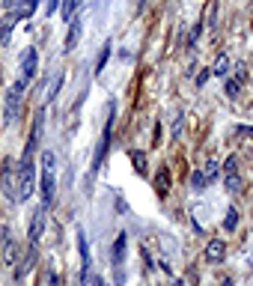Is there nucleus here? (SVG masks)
<instances>
[{"label":"nucleus","instance_id":"nucleus-1","mask_svg":"<svg viewBox=\"0 0 253 286\" xmlns=\"http://www.w3.org/2000/svg\"><path fill=\"white\" fill-rule=\"evenodd\" d=\"M24 90H27V81H15L9 90H6V101H3V122L6 125H15L18 116H21V101H24Z\"/></svg>","mask_w":253,"mask_h":286},{"label":"nucleus","instance_id":"nucleus-2","mask_svg":"<svg viewBox=\"0 0 253 286\" xmlns=\"http://www.w3.org/2000/svg\"><path fill=\"white\" fill-rule=\"evenodd\" d=\"M110 131H113V104H107V119H104V131H101V140H98V149L92 155V170H89V179L101 170V161L107 155V146H110Z\"/></svg>","mask_w":253,"mask_h":286},{"label":"nucleus","instance_id":"nucleus-3","mask_svg":"<svg viewBox=\"0 0 253 286\" xmlns=\"http://www.w3.org/2000/svg\"><path fill=\"white\" fill-rule=\"evenodd\" d=\"M33 185H36L33 158H21V167H18V200H27L33 194Z\"/></svg>","mask_w":253,"mask_h":286},{"label":"nucleus","instance_id":"nucleus-4","mask_svg":"<svg viewBox=\"0 0 253 286\" xmlns=\"http://www.w3.org/2000/svg\"><path fill=\"white\" fill-rule=\"evenodd\" d=\"M42 125H45V110H36V116H33V131H30L24 158H33V152L39 149V143H42Z\"/></svg>","mask_w":253,"mask_h":286},{"label":"nucleus","instance_id":"nucleus-5","mask_svg":"<svg viewBox=\"0 0 253 286\" xmlns=\"http://www.w3.org/2000/svg\"><path fill=\"white\" fill-rule=\"evenodd\" d=\"M3 194H6L12 203L18 200V167H15L12 161L3 164Z\"/></svg>","mask_w":253,"mask_h":286},{"label":"nucleus","instance_id":"nucleus-6","mask_svg":"<svg viewBox=\"0 0 253 286\" xmlns=\"http://www.w3.org/2000/svg\"><path fill=\"white\" fill-rule=\"evenodd\" d=\"M36 69H39V54H36V48H24V54H21V81H33L36 78Z\"/></svg>","mask_w":253,"mask_h":286},{"label":"nucleus","instance_id":"nucleus-7","mask_svg":"<svg viewBox=\"0 0 253 286\" xmlns=\"http://www.w3.org/2000/svg\"><path fill=\"white\" fill-rule=\"evenodd\" d=\"M78 254H81V286H86L92 260H89V245H86V236H84V230H78Z\"/></svg>","mask_w":253,"mask_h":286},{"label":"nucleus","instance_id":"nucleus-8","mask_svg":"<svg viewBox=\"0 0 253 286\" xmlns=\"http://www.w3.org/2000/svg\"><path fill=\"white\" fill-rule=\"evenodd\" d=\"M39 188H42V206L48 209L54 203V191H57V179H54V170L42 167V179H39Z\"/></svg>","mask_w":253,"mask_h":286},{"label":"nucleus","instance_id":"nucleus-9","mask_svg":"<svg viewBox=\"0 0 253 286\" xmlns=\"http://www.w3.org/2000/svg\"><path fill=\"white\" fill-rule=\"evenodd\" d=\"M206 263H212V266H218V263H224L227 260V245L221 242V239H215V242H209L206 245Z\"/></svg>","mask_w":253,"mask_h":286},{"label":"nucleus","instance_id":"nucleus-10","mask_svg":"<svg viewBox=\"0 0 253 286\" xmlns=\"http://www.w3.org/2000/svg\"><path fill=\"white\" fill-rule=\"evenodd\" d=\"M42 230H45V206H39L36 212H33V221H30V245H36L39 239H42Z\"/></svg>","mask_w":253,"mask_h":286},{"label":"nucleus","instance_id":"nucleus-11","mask_svg":"<svg viewBox=\"0 0 253 286\" xmlns=\"http://www.w3.org/2000/svg\"><path fill=\"white\" fill-rule=\"evenodd\" d=\"M69 24H72V27H69V33H66V51L78 48V39H81V27H84V18H81V15H75Z\"/></svg>","mask_w":253,"mask_h":286},{"label":"nucleus","instance_id":"nucleus-12","mask_svg":"<svg viewBox=\"0 0 253 286\" xmlns=\"http://www.w3.org/2000/svg\"><path fill=\"white\" fill-rule=\"evenodd\" d=\"M15 263H18V242L6 239L3 242V266H15Z\"/></svg>","mask_w":253,"mask_h":286},{"label":"nucleus","instance_id":"nucleus-13","mask_svg":"<svg viewBox=\"0 0 253 286\" xmlns=\"http://www.w3.org/2000/svg\"><path fill=\"white\" fill-rule=\"evenodd\" d=\"M36 257H39V251H36V245H30V251H27V257L21 260V269L15 272V281H21L30 269H33V263H36Z\"/></svg>","mask_w":253,"mask_h":286},{"label":"nucleus","instance_id":"nucleus-14","mask_svg":"<svg viewBox=\"0 0 253 286\" xmlns=\"http://www.w3.org/2000/svg\"><path fill=\"white\" fill-rule=\"evenodd\" d=\"M36 6H39V0H18V6H15V18H30L33 12H36Z\"/></svg>","mask_w":253,"mask_h":286},{"label":"nucleus","instance_id":"nucleus-15","mask_svg":"<svg viewBox=\"0 0 253 286\" xmlns=\"http://www.w3.org/2000/svg\"><path fill=\"white\" fill-rule=\"evenodd\" d=\"M125 260V233H119V239L113 242V266H122Z\"/></svg>","mask_w":253,"mask_h":286},{"label":"nucleus","instance_id":"nucleus-16","mask_svg":"<svg viewBox=\"0 0 253 286\" xmlns=\"http://www.w3.org/2000/svg\"><path fill=\"white\" fill-rule=\"evenodd\" d=\"M63 78H66L63 72H57V75H54V81H51V87H48V95H45L48 101H54V98H57V93H60V87H63Z\"/></svg>","mask_w":253,"mask_h":286},{"label":"nucleus","instance_id":"nucleus-17","mask_svg":"<svg viewBox=\"0 0 253 286\" xmlns=\"http://www.w3.org/2000/svg\"><path fill=\"white\" fill-rule=\"evenodd\" d=\"M12 21H15V15H9V18L0 24V45H9V36H12Z\"/></svg>","mask_w":253,"mask_h":286},{"label":"nucleus","instance_id":"nucleus-18","mask_svg":"<svg viewBox=\"0 0 253 286\" xmlns=\"http://www.w3.org/2000/svg\"><path fill=\"white\" fill-rule=\"evenodd\" d=\"M212 72H215V75H221V78H224V75H227V72H230V57H227V54H221V57H218V60H215V66H212Z\"/></svg>","mask_w":253,"mask_h":286},{"label":"nucleus","instance_id":"nucleus-19","mask_svg":"<svg viewBox=\"0 0 253 286\" xmlns=\"http://www.w3.org/2000/svg\"><path fill=\"white\" fill-rule=\"evenodd\" d=\"M78 9H81V0H63V18L66 21H72Z\"/></svg>","mask_w":253,"mask_h":286},{"label":"nucleus","instance_id":"nucleus-20","mask_svg":"<svg viewBox=\"0 0 253 286\" xmlns=\"http://www.w3.org/2000/svg\"><path fill=\"white\" fill-rule=\"evenodd\" d=\"M203 173H206V182H215V179L221 176V164H218V161H209Z\"/></svg>","mask_w":253,"mask_h":286},{"label":"nucleus","instance_id":"nucleus-21","mask_svg":"<svg viewBox=\"0 0 253 286\" xmlns=\"http://www.w3.org/2000/svg\"><path fill=\"white\" fill-rule=\"evenodd\" d=\"M236 224H239V212L230 206V209H227V221H224V230H227V233H233V230H236Z\"/></svg>","mask_w":253,"mask_h":286},{"label":"nucleus","instance_id":"nucleus-22","mask_svg":"<svg viewBox=\"0 0 253 286\" xmlns=\"http://www.w3.org/2000/svg\"><path fill=\"white\" fill-rule=\"evenodd\" d=\"M107 57H110V42H104V48H101V57H98V63H95V75H98V72H104Z\"/></svg>","mask_w":253,"mask_h":286},{"label":"nucleus","instance_id":"nucleus-23","mask_svg":"<svg viewBox=\"0 0 253 286\" xmlns=\"http://www.w3.org/2000/svg\"><path fill=\"white\" fill-rule=\"evenodd\" d=\"M191 185H194L197 191H203V188L209 185V182H206V173H203V170H194V173H191Z\"/></svg>","mask_w":253,"mask_h":286},{"label":"nucleus","instance_id":"nucleus-24","mask_svg":"<svg viewBox=\"0 0 253 286\" xmlns=\"http://www.w3.org/2000/svg\"><path fill=\"white\" fill-rule=\"evenodd\" d=\"M242 188V179H239V173H227V191L230 194H236Z\"/></svg>","mask_w":253,"mask_h":286},{"label":"nucleus","instance_id":"nucleus-25","mask_svg":"<svg viewBox=\"0 0 253 286\" xmlns=\"http://www.w3.org/2000/svg\"><path fill=\"white\" fill-rule=\"evenodd\" d=\"M239 90H242V84H239V81H227V95H230V98H236V95H239Z\"/></svg>","mask_w":253,"mask_h":286},{"label":"nucleus","instance_id":"nucleus-26","mask_svg":"<svg viewBox=\"0 0 253 286\" xmlns=\"http://www.w3.org/2000/svg\"><path fill=\"white\" fill-rule=\"evenodd\" d=\"M236 81H239V84H245V81H248V69H245L242 63L236 66Z\"/></svg>","mask_w":253,"mask_h":286},{"label":"nucleus","instance_id":"nucleus-27","mask_svg":"<svg viewBox=\"0 0 253 286\" xmlns=\"http://www.w3.org/2000/svg\"><path fill=\"white\" fill-rule=\"evenodd\" d=\"M236 164H239V158H236V155H230V158H227V167H224V170H227V173H236V170H239Z\"/></svg>","mask_w":253,"mask_h":286},{"label":"nucleus","instance_id":"nucleus-28","mask_svg":"<svg viewBox=\"0 0 253 286\" xmlns=\"http://www.w3.org/2000/svg\"><path fill=\"white\" fill-rule=\"evenodd\" d=\"M57 6H60V0H48V3H45V12H48V15H51V12H54V9H57Z\"/></svg>","mask_w":253,"mask_h":286},{"label":"nucleus","instance_id":"nucleus-29","mask_svg":"<svg viewBox=\"0 0 253 286\" xmlns=\"http://www.w3.org/2000/svg\"><path fill=\"white\" fill-rule=\"evenodd\" d=\"M239 134H242V137H253V128H248V125H239Z\"/></svg>","mask_w":253,"mask_h":286},{"label":"nucleus","instance_id":"nucleus-30","mask_svg":"<svg viewBox=\"0 0 253 286\" xmlns=\"http://www.w3.org/2000/svg\"><path fill=\"white\" fill-rule=\"evenodd\" d=\"M179 131H182V113H179L176 122H173V134H179Z\"/></svg>","mask_w":253,"mask_h":286},{"label":"nucleus","instance_id":"nucleus-31","mask_svg":"<svg viewBox=\"0 0 253 286\" xmlns=\"http://www.w3.org/2000/svg\"><path fill=\"white\" fill-rule=\"evenodd\" d=\"M60 284V278H57V272H51V275H48V286H57Z\"/></svg>","mask_w":253,"mask_h":286},{"label":"nucleus","instance_id":"nucleus-32","mask_svg":"<svg viewBox=\"0 0 253 286\" xmlns=\"http://www.w3.org/2000/svg\"><path fill=\"white\" fill-rule=\"evenodd\" d=\"M95 286H110V284H104V281H101V278H95Z\"/></svg>","mask_w":253,"mask_h":286},{"label":"nucleus","instance_id":"nucleus-33","mask_svg":"<svg viewBox=\"0 0 253 286\" xmlns=\"http://www.w3.org/2000/svg\"><path fill=\"white\" fill-rule=\"evenodd\" d=\"M173 286H182V281H176V284H173Z\"/></svg>","mask_w":253,"mask_h":286},{"label":"nucleus","instance_id":"nucleus-34","mask_svg":"<svg viewBox=\"0 0 253 286\" xmlns=\"http://www.w3.org/2000/svg\"><path fill=\"white\" fill-rule=\"evenodd\" d=\"M224 286H233V284H230V281H227V284H224Z\"/></svg>","mask_w":253,"mask_h":286},{"label":"nucleus","instance_id":"nucleus-35","mask_svg":"<svg viewBox=\"0 0 253 286\" xmlns=\"http://www.w3.org/2000/svg\"><path fill=\"white\" fill-rule=\"evenodd\" d=\"M0 81H3V72H0Z\"/></svg>","mask_w":253,"mask_h":286}]
</instances>
